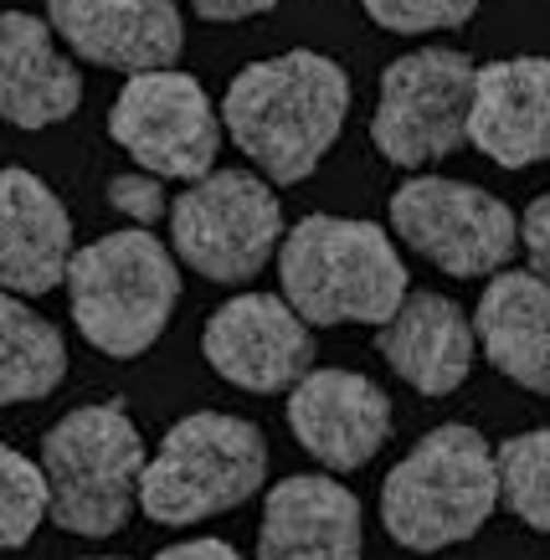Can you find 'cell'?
Segmentation results:
<instances>
[{"mask_svg":"<svg viewBox=\"0 0 550 560\" xmlns=\"http://www.w3.org/2000/svg\"><path fill=\"white\" fill-rule=\"evenodd\" d=\"M361 499L329 474H293L268 489L258 560H361Z\"/></svg>","mask_w":550,"mask_h":560,"instance_id":"14","label":"cell"},{"mask_svg":"<svg viewBox=\"0 0 550 560\" xmlns=\"http://www.w3.org/2000/svg\"><path fill=\"white\" fill-rule=\"evenodd\" d=\"M391 232L447 278H494L519 247L515 211L494 190L447 175H412L391 190Z\"/></svg>","mask_w":550,"mask_h":560,"instance_id":"9","label":"cell"},{"mask_svg":"<svg viewBox=\"0 0 550 560\" xmlns=\"http://www.w3.org/2000/svg\"><path fill=\"white\" fill-rule=\"evenodd\" d=\"M47 21L83 62L114 72L175 68L186 47L175 0H47Z\"/></svg>","mask_w":550,"mask_h":560,"instance_id":"13","label":"cell"},{"mask_svg":"<svg viewBox=\"0 0 550 560\" xmlns=\"http://www.w3.org/2000/svg\"><path fill=\"white\" fill-rule=\"evenodd\" d=\"M289 427L299 447L329 474H355L391 438V401L371 375L314 365L289 390Z\"/></svg>","mask_w":550,"mask_h":560,"instance_id":"12","label":"cell"},{"mask_svg":"<svg viewBox=\"0 0 550 560\" xmlns=\"http://www.w3.org/2000/svg\"><path fill=\"white\" fill-rule=\"evenodd\" d=\"M468 139L494 165L525 171L550 160V57H499L479 68Z\"/></svg>","mask_w":550,"mask_h":560,"instance_id":"15","label":"cell"},{"mask_svg":"<svg viewBox=\"0 0 550 560\" xmlns=\"http://www.w3.org/2000/svg\"><path fill=\"white\" fill-rule=\"evenodd\" d=\"M278 283L314 329L335 324H391L407 304V262L386 226L361 217L314 211L278 247Z\"/></svg>","mask_w":550,"mask_h":560,"instance_id":"2","label":"cell"},{"mask_svg":"<svg viewBox=\"0 0 550 560\" xmlns=\"http://www.w3.org/2000/svg\"><path fill=\"white\" fill-rule=\"evenodd\" d=\"M499 453L464 422L432 427L381 483V525L401 550L432 556L473 540L499 510Z\"/></svg>","mask_w":550,"mask_h":560,"instance_id":"3","label":"cell"},{"mask_svg":"<svg viewBox=\"0 0 550 560\" xmlns=\"http://www.w3.org/2000/svg\"><path fill=\"white\" fill-rule=\"evenodd\" d=\"M519 247L530 257V268L540 272V278H550V190L535 196L530 211L519 217Z\"/></svg>","mask_w":550,"mask_h":560,"instance_id":"25","label":"cell"},{"mask_svg":"<svg viewBox=\"0 0 550 560\" xmlns=\"http://www.w3.org/2000/svg\"><path fill=\"white\" fill-rule=\"evenodd\" d=\"M108 206L114 211H124V217H134L139 226H150V221H160V211H171V201H165V190H160V175H114L108 180Z\"/></svg>","mask_w":550,"mask_h":560,"instance_id":"24","label":"cell"},{"mask_svg":"<svg viewBox=\"0 0 550 560\" xmlns=\"http://www.w3.org/2000/svg\"><path fill=\"white\" fill-rule=\"evenodd\" d=\"M190 5H196V16L201 21H247V16L273 11L278 0H190Z\"/></svg>","mask_w":550,"mask_h":560,"instance_id":"26","label":"cell"},{"mask_svg":"<svg viewBox=\"0 0 550 560\" xmlns=\"http://www.w3.org/2000/svg\"><path fill=\"white\" fill-rule=\"evenodd\" d=\"M350 114V78L335 57L309 47L278 51L232 78L222 124L273 186H299L319 171Z\"/></svg>","mask_w":550,"mask_h":560,"instance_id":"1","label":"cell"},{"mask_svg":"<svg viewBox=\"0 0 550 560\" xmlns=\"http://www.w3.org/2000/svg\"><path fill=\"white\" fill-rule=\"evenodd\" d=\"M68 381V345L57 335L52 319H42L21 304L16 293H5L0 304V390L11 407L47 401Z\"/></svg>","mask_w":550,"mask_h":560,"instance_id":"20","label":"cell"},{"mask_svg":"<svg viewBox=\"0 0 550 560\" xmlns=\"http://www.w3.org/2000/svg\"><path fill=\"white\" fill-rule=\"evenodd\" d=\"M473 329L489 365L504 381L550 396V278H540L535 268L494 272L479 299Z\"/></svg>","mask_w":550,"mask_h":560,"instance_id":"18","label":"cell"},{"mask_svg":"<svg viewBox=\"0 0 550 560\" xmlns=\"http://www.w3.org/2000/svg\"><path fill=\"white\" fill-rule=\"evenodd\" d=\"M108 135L139 171L160 180H207L222 150V114L211 108L207 88L180 68L134 72L108 108Z\"/></svg>","mask_w":550,"mask_h":560,"instance_id":"10","label":"cell"},{"mask_svg":"<svg viewBox=\"0 0 550 560\" xmlns=\"http://www.w3.org/2000/svg\"><path fill=\"white\" fill-rule=\"evenodd\" d=\"M473 83H479V68L468 51L417 47L407 57H396L381 72V98L376 119H371L376 150L401 171H422L432 160L473 144L468 139Z\"/></svg>","mask_w":550,"mask_h":560,"instance_id":"7","label":"cell"},{"mask_svg":"<svg viewBox=\"0 0 550 560\" xmlns=\"http://www.w3.org/2000/svg\"><path fill=\"white\" fill-rule=\"evenodd\" d=\"M83 103V78L52 42V21L5 11L0 21V108L16 129H52Z\"/></svg>","mask_w":550,"mask_h":560,"instance_id":"19","label":"cell"},{"mask_svg":"<svg viewBox=\"0 0 550 560\" xmlns=\"http://www.w3.org/2000/svg\"><path fill=\"white\" fill-rule=\"evenodd\" d=\"M499 483H504V504L519 525L550 535V427L519 432V438L499 442Z\"/></svg>","mask_w":550,"mask_h":560,"instance_id":"21","label":"cell"},{"mask_svg":"<svg viewBox=\"0 0 550 560\" xmlns=\"http://www.w3.org/2000/svg\"><path fill=\"white\" fill-rule=\"evenodd\" d=\"M268 478V442L247 417L190 411L165 432L144 468L139 510L155 525H201L247 504Z\"/></svg>","mask_w":550,"mask_h":560,"instance_id":"6","label":"cell"},{"mask_svg":"<svg viewBox=\"0 0 550 560\" xmlns=\"http://www.w3.org/2000/svg\"><path fill=\"white\" fill-rule=\"evenodd\" d=\"M87 560H124V556H87Z\"/></svg>","mask_w":550,"mask_h":560,"instance_id":"28","label":"cell"},{"mask_svg":"<svg viewBox=\"0 0 550 560\" xmlns=\"http://www.w3.org/2000/svg\"><path fill=\"white\" fill-rule=\"evenodd\" d=\"M42 468L52 478L57 529L104 540L129 525L150 453L119 401H93V407L68 411L42 438Z\"/></svg>","mask_w":550,"mask_h":560,"instance_id":"5","label":"cell"},{"mask_svg":"<svg viewBox=\"0 0 550 560\" xmlns=\"http://www.w3.org/2000/svg\"><path fill=\"white\" fill-rule=\"evenodd\" d=\"M72 221L47 180L11 165L0 201V283L16 299H42L68 283L72 268Z\"/></svg>","mask_w":550,"mask_h":560,"instance_id":"16","label":"cell"},{"mask_svg":"<svg viewBox=\"0 0 550 560\" xmlns=\"http://www.w3.org/2000/svg\"><path fill=\"white\" fill-rule=\"evenodd\" d=\"M47 514H52V478H47V468L26 458L21 447H5L0 453V540H5V550H21Z\"/></svg>","mask_w":550,"mask_h":560,"instance_id":"22","label":"cell"},{"mask_svg":"<svg viewBox=\"0 0 550 560\" xmlns=\"http://www.w3.org/2000/svg\"><path fill=\"white\" fill-rule=\"evenodd\" d=\"M201 355L237 390H293L314 371V324L283 293H237L207 319Z\"/></svg>","mask_w":550,"mask_h":560,"instance_id":"11","label":"cell"},{"mask_svg":"<svg viewBox=\"0 0 550 560\" xmlns=\"http://www.w3.org/2000/svg\"><path fill=\"white\" fill-rule=\"evenodd\" d=\"M175 257L211 283H247L283 247L273 186L253 171H211L171 201Z\"/></svg>","mask_w":550,"mask_h":560,"instance_id":"8","label":"cell"},{"mask_svg":"<svg viewBox=\"0 0 550 560\" xmlns=\"http://www.w3.org/2000/svg\"><path fill=\"white\" fill-rule=\"evenodd\" d=\"M155 560H242V550H232L226 540H211V535H201V540L165 545Z\"/></svg>","mask_w":550,"mask_h":560,"instance_id":"27","label":"cell"},{"mask_svg":"<svg viewBox=\"0 0 550 560\" xmlns=\"http://www.w3.org/2000/svg\"><path fill=\"white\" fill-rule=\"evenodd\" d=\"M68 304L93 350L134 360L165 335L180 304V268L171 247L144 226L108 232L78 247L68 268Z\"/></svg>","mask_w":550,"mask_h":560,"instance_id":"4","label":"cell"},{"mask_svg":"<svg viewBox=\"0 0 550 560\" xmlns=\"http://www.w3.org/2000/svg\"><path fill=\"white\" fill-rule=\"evenodd\" d=\"M381 355L401 381L422 396H447L458 390L473 371V350H479V329L468 319L458 299L447 293H407V304L396 308L391 324H381Z\"/></svg>","mask_w":550,"mask_h":560,"instance_id":"17","label":"cell"},{"mask_svg":"<svg viewBox=\"0 0 550 560\" xmlns=\"http://www.w3.org/2000/svg\"><path fill=\"white\" fill-rule=\"evenodd\" d=\"M361 11L381 32L396 36H428V32H458L473 21L479 0H361Z\"/></svg>","mask_w":550,"mask_h":560,"instance_id":"23","label":"cell"}]
</instances>
